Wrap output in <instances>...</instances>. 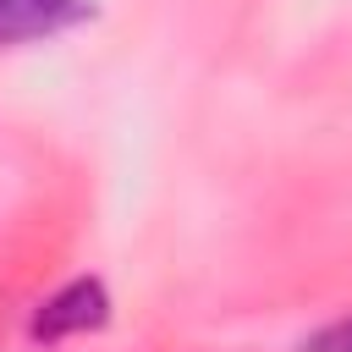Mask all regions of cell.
<instances>
[{"instance_id":"1","label":"cell","mask_w":352,"mask_h":352,"mask_svg":"<svg viewBox=\"0 0 352 352\" xmlns=\"http://www.w3.org/2000/svg\"><path fill=\"white\" fill-rule=\"evenodd\" d=\"M110 319V297L99 280H72L60 286L50 302H38L33 314V336L38 341H66V336H82V330H99Z\"/></svg>"},{"instance_id":"3","label":"cell","mask_w":352,"mask_h":352,"mask_svg":"<svg viewBox=\"0 0 352 352\" xmlns=\"http://www.w3.org/2000/svg\"><path fill=\"white\" fill-rule=\"evenodd\" d=\"M297 352H352V319H336V324H324L319 336H308Z\"/></svg>"},{"instance_id":"2","label":"cell","mask_w":352,"mask_h":352,"mask_svg":"<svg viewBox=\"0 0 352 352\" xmlns=\"http://www.w3.org/2000/svg\"><path fill=\"white\" fill-rule=\"evenodd\" d=\"M88 16V0H0V50L55 38Z\"/></svg>"}]
</instances>
